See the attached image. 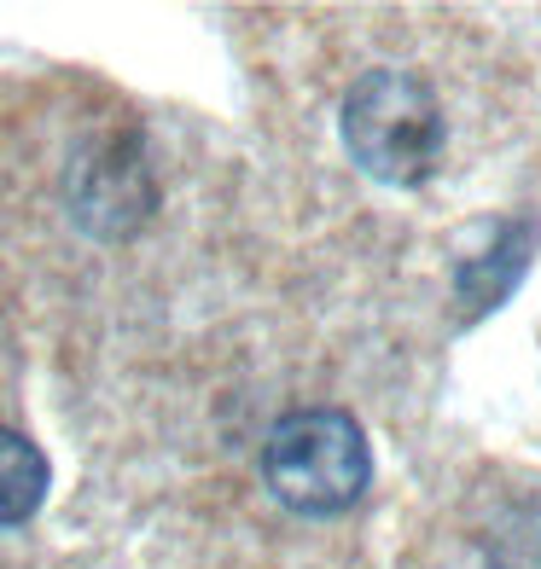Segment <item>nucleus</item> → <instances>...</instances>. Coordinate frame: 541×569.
Segmentation results:
<instances>
[{
    "label": "nucleus",
    "mask_w": 541,
    "mask_h": 569,
    "mask_svg": "<svg viewBox=\"0 0 541 569\" xmlns=\"http://www.w3.org/2000/svg\"><path fill=\"white\" fill-rule=\"evenodd\" d=\"M47 482H53V465L30 442L23 430L0 425V529H23L47 500Z\"/></svg>",
    "instance_id": "nucleus-5"
},
{
    "label": "nucleus",
    "mask_w": 541,
    "mask_h": 569,
    "mask_svg": "<svg viewBox=\"0 0 541 569\" xmlns=\"http://www.w3.org/2000/svg\"><path fill=\"white\" fill-rule=\"evenodd\" d=\"M65 203L70 221L94 232V239H128L140 232L158 210V174L140 134H94L76 146V158L65 169Z\"/></svg>",
    "instance_id": "nucleus-3"
},
{
    "label": "nucleus",
    "mask_w": 541,
    "mask_h": 569,
    "mask_svg": "<svg viewBox=\"0 0 541 569\" xmlns=\"http://www.w3.org/2000/svg\"><path fill=\"white\" fill-rule=\"evenodd\" d=\"M535 239H541L535 221H501V227H489V250L460 256L454 284H460V297H466L472 315H489V308H501L512 297V284H519L524 268H530Z\"/></svg>",
    "instance_id": "nucleus-4"
},
{
    "label": "nucleus",
    "mask_w": 541,
    "mask_h": 569,
    "mask_svg": "<svg viewBox=\"0 0 541 569\" xmlns=\"http://www.w3.org/2000/svg\"><path fill=\"white\" fill-rule=\"evenodd\" d=\"M268 495L297 517H344L373 482V448L344 407H297L263 442Z\"/></svg>",
    "instance_id": "nucleus-2"
},
{
    "label": "nucleus",
    "mask_w": 541,
    "mask_h": 569,
    "mask_svg": "<svg viewBox=\"0 0 541 569\" xmlns=\"http://www.w3.org/2000/svg\"><path fill=\"white\" fill-rule=\"evenodd\" d=\"M344 146L350 158L384 187H425L443 163L449 117L425 76L378 64L344 93Z\"/></svg>",
    "instance_id": "nucleus-1"
}]
</instances>
